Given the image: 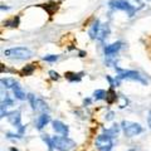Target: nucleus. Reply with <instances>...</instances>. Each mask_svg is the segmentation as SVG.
Wrapping results in <instances>:
<instances>
[{
  "mask_svg": "<svg viewBox=\"0 0 151 151\" xmlns=\"http://www.w3.org/2000/svg\"><path fill=\"white\" fill-rule=\"evenodd\" d=\"M108 5H110L112 9H116V10L125 12L129 17H134L136 10H137L129 0H111V1L108 3Z\"/></svg>",
  "mask_w": 151,
  "mask_h": 151,
  "instance_id": "obj_1",
  "label": "nucleus"
},
{
  "mask_svg": "<svg viewBox=\"0 0 151 151\" xmlns=\"http://www.w3.org/2000/svg\"><path fill=\"white\" fill-rule=\"evenodd\" d=\"M4 55H6L8 58L12 59H27L30 58L33 55L32 50L25 48V47H17V48H10L4 50Z\"/></svg>",
  "mask_w": 151,
  "mask_h": 151,
  "instance_id": "obj_2",
  "label": "nucleus"
},
{
  "mask_svg": "<svg viewBox=\"0 0 151 151\" xmlns=\"http://www.w3.org/2000/svg\"><path fill=\"white\" fill-rule=\"evenodd\" d=\"M52 144H53V147H55L59 151H70L72 149H74L76 142L73 140H70L68 137H59V136H54L52 139Z\"/></svg>",
  "mask_w": 151,
  "mask_h": 151,
  "instance_id": "obj_3",
  "label": "nucleus"
},
{
  "mask_svg": "<svg viewBox=\"0 0 151 151\" xmlns=\"http://www.w3.org/2000/svg\"><path fill=\"white\" fill-rule=\"evenodd\" d=\"M107 34H108L107 24H101L98 20H96V23L89 29V35H91L92 39H98L102 42L107 37Z\"/></svg>",
  "mask_w": 151,
  "mask_h": 151,
  "instance_id": "obj_4",
  "label": "nucleus"
},
{
  "mask_svg": "<svg viewBox=\"0 0 151 151\" xmlns=\"http://www.w3.org/2000/svg\"><path fill=\"white\" fill-rule=\"evenodd\" d=\"M116 70H117V78L120 79H132V81H137V82H141V83H146V79L141 76L139 72L136 70H126V69H121L119 67H116Z\"/></svg>",
  "mask_w": 151,
  "mask_h": 151,
  "instance_id": "obj_5",
  "label": "nucleus"
},
{
  "mask_svg": "<svg viewBox=\"0 0 151 151\" xmlns=\"http://www.w3.org/2000/svg\"><path fill=\"white\" fill-rule=\"evenodd\" d=\"M122 129L127 137H134V136L139 135L142 132V126L140 124H136V122H131V121H122Z\"/></svg>",
  "mask_w": 151,
  "mask_h": 151,
  "instance_id": "obj_6",
  "label": "nucleus"
},
{
  "mask_svg": "<svg viewBox=\"0 0 151 151\" xmlns=\"http://www.w3.org/2000/svg\"><path fill=\"white\" fill-rule=\"evenodd\" d=\"M96 147L100 150V151H110L113 146V140L111 136H108L106 134H102V135H98L97 139H96Z\"/></svg>",
  "mask_w": 151,
  "mask_h": 151,
  "instance_id": "obj_7",
  "label": "nucleus"
},
{
  "mask_svg": "<svg viewBox=\"0 0 151 151\" xmlns=\"http://www.w3.org/2000/svg\"><path fill=\"white\" fill-rule=\"evenodd\" d=\"M28 98H29V101H30V105L33 107V110L43 112V111H45L47 108H48L47 103L43 100H39V98H37L34 94H28Z\"/></svg>",
  "mask_w": 151,
  "mask_h": 151,
  "instance_id": "obj_8",
  "label": "nucleus"
},
{
  "mask_svg": "<svg viewBox=\"0 0 151 151\" xmlns=\"http://www.w3.org/2000/svg\"><path fill=\"white\" fill-rule=\"evenodd\" d=\"M20 112L19 111H14V112H10L8 115V120H9V122H10L12 125H14V126H17L18 129H19V132H22L24 131V127L22 126V124H20Z\"/></svg>",
  "mask_w": 151,
  "mask_h": 151,
  "instance_id": "obj_9",
  "label": "nucleus"
},
{
  "mask_svg": "<svg viewBox=\"0 0 151 151\" xmlns=\"http://www.w3.org/2000/svg\"><path fill=\"white\" fill-rule=\"evenodd\" d=\"M121 45H122L121 42H116V43L108 44L107 47H105V54L106 55H113V54H116L117 52L121 49Z\"/></svg>",
  "mask_w": 151,
  "mask_h": 151,
  "instance_id": "obj_10",
  "label": "nucleus"
},
{
  "mask_svg": "<svg viewBox=\"0 0 151 151\" xmlns=\"http://www.w3.org/2000/svg\"><path fill=\"white\" fill-rule=\"evenodd\" d=\"M53 130L55 132H58V134L64 135V136L68 135V126H65L63 122H60V121H54L53 122Z\"/></svg>",
  "mask_w": 151,
  "mask_h": 151,
  "instance_id": "obj_11",
  "label": "nucleus"
},
{
  "mask_svg": "<svg viewBox=\"0 0 151 151\" xmlns=\"http://www.w3.org/2000/svg\"><path fill=\"white\" fill-rule=\"evenodd\" d=\"M49 120H50V119H49V116L47 115V113H42V115L38 117L37 121H35L37 129H38V130H42V129H43V127L49 122Z\"/></svg>",
  "mask_w": 151,
  "mask_h": 151,
  "instance_id": "obj_12",
  "label": "nucleus"
},
{
  "mask_svg": "<svg viewBox=\"0 0 151 151\" xmlns=\"http://www.w3.org/2000/svg\"><path fill=\"white\" fill-rule=\"evenodd\" d=\"M13 92H14V96H15V97L18 98V100H22V101H23V100H25V98H27L25 92L23 91L20 86H19V83L17 84L15 87L13 88Z\"/></svg>",
  "mask_w": 151,
  "mask_h": 151,
  "instance_id": "obj_13",
  "label": "nucleus"
},
{
  "mask_svg": "<svg viewBox=\"0 0 151 151\" xmlns=\"http://www.w3.org/2000/svg\"><path fill=\"white\" fill-rule=\"evenodd\" d=\"M1 84H3V87H5V88H14L18 84V82L13 78H3Z\"/></svg>",
  "mask_w": 151,
  "mask_h": 151,
  "instance_id": "obj_14",
  "label": "nucleus"
},
{
  "mask_svg": "<svg viewBox=\"0 0 151 151\" xmlns=\"http://www.w3.org/2000/svg\"><path fill=\"white\" fill-rule=\"evenodd\" d=\"M119 132H120V127L119 125H113L111 129H108V130H105V134L108 135V136H111V137L113 139L115 136L119 135Z\"/></svg>",
  "mask_w": 151,
  "mask_h": 151,
  "instance_id": "obj_15",
  "label": "nucleus"
},
{
  "mask_svg": "<svg viewBox=\"0 0 151 151\" xmlns=\"http://www.w3.org/2000/svg\"><path fill=\"white\" fill-rule=\"evenodd\" d=\"M82 74L83 73H67L65 77L68 78L69 82H79L82 78Z\"/></svg>",
  "mask_w": 151,
  "mask_h": 151,
  "instance_id": "obj_16",
  "label": "nucleus"
},
{
  "mask_svg": "<svg viewBox=\"0 0 151 151\" xmlns=\"http://www.w3.org/2000/svg\"><path fill=\"white\" fill-rule=\"evenodd\" d=\"M116 100H117V94H116L115 91H113V89L111 88L110 91L107 92V94H106V101H107L108 105H111V103H113Z\"/></svg>",
  "mask_w": 151,
  "mask_h": 151,
  "instance_id": "obj_17",
  "label": "nucleus"
},
{
  "mask_svg": "<svg viewBox=\"0 0 151 151\" xmlns=\"http://www.w3.org/2000/svg\"><path fill=\"white\" fill-rule=\"evenodd\" d=\"M106 94L107 92H105L103 89H97V91H94L93 96H94V100H106Z\"/></svg>",
  "mask_w": 151,
  "mask_h": 151,
  "instance_id": "obj_18",
  "label": "nucleus"
},
{
  "mask_svg": "<svg viewBox=\"0 0 151 151\" xmlns=\"http://www.w3.org/2000/svg\"><path fill=\"white\" fill-rule=\"evenodd\" d=\"M34 69H35L34 64H28V65H25V67L23 68L22 73L24 74V76H30V74H32L33 72H34Z\"/></svg>",
  "mask_w": 151,
  "mask_h": 151,
  "instance_id": "obj_19",
  "label": "nucleus"
},
{
  "mask_svg": "<svg viewBox=\"0 0 151 151\" xmlns=\"http://www.w3.org/2000/svg\"><path fill=\"white\" fill-rule=\"evenodd\" d=\"M18 24H19V17L13 18L12 20L4 22V25H8V27H18Z\"/></svg>",
  "mask_w": 151,
  "mask_h": 151,
  "instance_id": "obj_20",
  "label": "nucleus"
},
{
  "mask_svg": "<svg viewBox=\"0 0 151 151\" xmlns=\"http://www.w3.org/2000/svg\"><path fill=\"white\" fill-rule=\"evenodd\" d=\"M44 60H47V62H55L57 59H58V55H54V54H49V55H45Z\"/></svg>",
  "mask_w": 151,
  "mask_h": 151,
  "instance_id": "obj_21",
  "label": "nucleus"
},
{
  "mask_svg": "<svg viewBox=\"0 0 151 151\" xmlns=\"http://www.w3.org/2000/svg\"><path fill=\"white\" fill-rule=\"evenodd\" d=\"M49 76L53 79H59V74L57 73V72H54V70H49Z\"/></svg>",
  "mask_w": 151,
  "mask_h": 151,
  "instance_id": "obj_22",
  "label": "nucleus"
},
{
  "mask_svg": "<svg viewBox=\"0 0 151 151\" xmlns=\"http://www.w3.org/2000/svg\"><path fill=\"white\" fill-rule=\"evenodd\" d=\"M112 119H113V112H108V113H107L106 120H112Z\"/></svg>",
  "mask_w": 151,
  "mask_h": 151,
  "instance_id": "obj_23",
  "label": "nucleus"
},
{
  "mask_svg": "<svg viewBox=\"0 0 151 151\" xmlns=\"http://www.w3.org/2000/svg\"><path fill=\"white\" fill-rule=\"evenodd\" d=\"M147 121H149V126L151 127V111H150V116H149V120Z\"/></svg>",
  "mask_w": 151,
  "mask_h": 151,
  "instance_id": "obj_24",
  "label": "nucleus"
},
{
  "mask_svg": "<svg viewBox=\"0 0 151 151\" xmlns=\"http://www.w3.org/2000/svg\"><path fill=\"white\" fill-rule=\"evenodd\" d=\"M10 151H18V150H17V149H14V147H12V149H10Z\"/></svg>",
  "mask_w": 151,
  "mask_h": 151,
  "instance_id": "obj_25",
  "label": "nucleus"
},
{
  "mask_svg": "<svg viewBox=\"0 0 151 151\" xmlns=\"http://www.w3.org/2000/svg\"><path fill=\"white\" fill-rule=\"evenodd\" d=\"M146 1H151V0H146Z\"/></svg>",
  "mask_w": 151,
  "mask_h": 151,
  "instance_id": "obj_26",
  "label": "nucleus"
},
{
  "mask_svg": "<svg viewBox=\"0 0 151 151\" xmlns=\"http://www.w3.org/2000/svg\"><path fill=\"white\" fill-rule=\"evenodd\" d=\"M130 151H135V150H130Z\"/></svg>",
  "mask_w": 151,
  "mask_h": 151,
  "instance_id": "obj_27",
  "label": "nucleus"
}]
</instances>
